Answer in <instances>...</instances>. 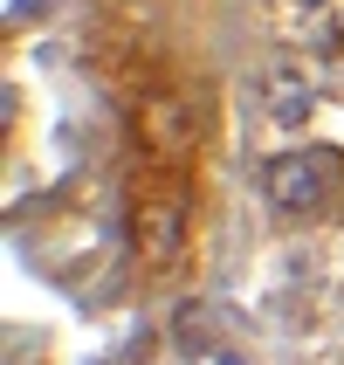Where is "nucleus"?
Masks as SVG:
<instances>
[{"label":"nucleus","mask_w":344,"mask_h":365,"mask_svg":"<svg viewBox=\"0 0 344 365\" xmlns=\"http://www.w3.org/2000/svg\"><path fill=\"white\" fill-rule=\"evenodd\" d=\"M338 186V152H317V145H296V152H276L262 165V200L276 214H317Z\"/></svg>","instance_id":"obj_1"},{"label":"nucleus","mask_w":344,"mask_h":365,"mask_svg":"<svg viewBox=\"0 0 344 365\" xmlns=\"http://www.w3.org/2000/svg\"><path fill=\"white\" fill-rule=\"evenodd\" d=\"M124 235H131V255H138V262L165 269L186 248V193H179V186H145L138 200H131Z\"/></svg>","instance_id":"obj_2"},{"label":"nucleus","mask_w":344,"mask_h":365,"mask_svg":"<svg viewBox=\"0 0 344 365\" xmlns=\"http://www.w3.org/2000/svg\"><path fill=\"white\" fill-rule=\"evenodd\" d=\"M138 138L145 152H159V159H186L193 145H200V110L179 97V90H152L138 103Z\"/></svg>","instance_id":"obj_3"},{"label":"nucleus","mask_w":344,"mask_h":365,"mask_svg":"<svg viewBox=\"0 0 344 365\" xmlns=\"http://www.w3.org/2000/svg\"><path fill=\"white\" fill-rule=\"evenodd\" d=\"M262 110L269 124H310V110H317V83L296 69V62H276V69H262Z\"/></svg>","instance_id":"obj_4"},{"label":"nucleus","mask_w":344,"mask_h":365,"mask_svg":"<svg viewBox=\"0 0 344 365\" xmlns=\"http://www.w3.org/2000/svg\"><path fill=\"white\" fill-rule=\"evenodd\" d=\"M179 338H186V345H207V317H200V304H186V310H179Z\"/></svg>","instance_id":"obj_5"},{"label":"nucleus","mask_w":344,"mask_h":365,"mask_svg":"<svg viewBox=\"0 0 344 365\" xmlns=\"http://www.w3.org/2000/svg\"><path fill=\"white\" fill-rule=\"evenodd\" d=\"M48 7H56V0H7V14H14V21H41Z\"/></svg>","instance_id":"obj_6"},{"label":"nucleus","mask_w":344,"mask_h":365,"mask_svg":"<svg viewBox=\"0 0 344 365\" xmlns=\"http://www.w3.org/2000/svg\"><path fill=\"white\" fill-rule=\"evenodd\" d=\"M289 7H330V0H289Z\"/></svg>","instance_id":"obj_7"}]
</instances>
